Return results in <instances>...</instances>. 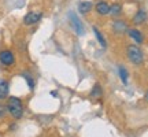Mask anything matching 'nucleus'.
Instances as JSON below:
<instances>
[{"mask_svg":"<svg viewBox=\"0 0 148 137\" xmlns=\"http://www.w3.org/2000/svg\"><path fill=\"white\" fill-rule=\"evenodd\" d=\"M22 77L25 78V81H26L27 86H29V89H30V90L34 89V79H33L32 75H30L29 73H22Z\"/></svg>","mask_w":148,"mask_h":137,"instance_id":"16","label":"nucleus"},{"mask_svg":"<svg viewBox=\"0 0 148 137\" xmlns=\"http://www.w3.org/2000/svg\"><path fill=\"white\" fill-rule=\"evenodd\" d=\"M111 29H112V32L116 33V34H123V33H127V23L123 19H114L112 23H111Z\"/></svg>","mask_w":148,"mask_h":137,"instance_id":"6","label":"nucleus"},{"mask_svg":"<svg viewBox=\"0 0 148 137\" xmlns=\"http://www.w3.org/2000/svg\"><path fill=\"white\" fill-rule=\"evenodd\" d=\"M95 11L97 15L100 16H106L110 14V4L107 3L106 0H101V1H97L95 5Z\"/></svg>","mask_w":148,"mask_h":137,"instance_id":"7","label":"nucleus"},{"mask_svg":"<svg viewBox=\"0 0 148 137\" xmlns=\"http://www.w3.org/2000/svg\"><path fill=\"white\" fill-rule=\"evenodd\" d=\"M0 63L4 67H12L15 64V55L10 49L0 51Z\"/></svg>","mask_w":148,"mask_h":137,"instance_id":"3","label":"nucleus"},{"mask_svg":"<svg viewBox=\"0 0 148 137\" xmlns=\"http://www.w3.org/2000/svg\"><path fill=\"white\" fill-rule=\"evenodd\" d=\"M118 75H119V78H121V81L123 82V84H127V79H129V71L125 68V66H122V64L118 66Z\"/></svg>","mask_w":148,"mask_h":137,"instance_id":"13","label":"nucleus"},{"mask_svg":"<svg viewBox=\"0 0 148 137\" xmlns=\"http://www.w3.org/2000/svg\"><path fill=\"white\" fill-rule=\"evenodd\" d=\"M7 111L11 114L14 119H19L23 115V103L19 97L11 96L7 100Z\"/></svg>","mask_w":148,"mask_h":137,"instance_id":"1","label":"nucleus"},{"mask_svg":"<svg viewBox=\"0 0 148 137\" xmlns=\"http://www.w3.org/2000/svg\"><path fill=\"white\" fill-rule=\"evenodd\" d=\"M93 34H95L96 37V40H97V42L100 44L103 48H106L107 47V41H106V38H104V36L101 34V32L97 29V27H93Z\"/></svg>","mask_w":148,"mask_h":137,"instance_id":"14","label":"nucleus"},{"mask_svg":"<svg viewBox=\"0 0 148 137\" xmlns=\"http://www.w3.org/2000/svg\"><path fill=\"white\" fill-rule=\"evenodd\" d=\"M144 97H145V100L148 101V90H147V92H145V95H144Z\"/></svg>","mask_w":148,"mask_h":137,"instance_id":"18","label":"nucleus"},{"mask_svg":"<svg viewBox=\"0 0 148 137\" xmlns=\"http://www.w3.org/2000/svg\"><path fill=\"white\" fill-rule=\"evenodd\" d=\"M148 19V14H147V11L143 10V8H140V10L133 15L132 18V22L134 23V25H143L144 22Z\"/></svg>","mask_w":148,"mask_h":137,"instance_id":"8","label":"nucleus"},{"mask_svg":"<svg viewBox=\"0 0 148 137\" xmlns=\"http://www.w3.org/2000/svg\"><path fill=\"white\" fill-rule=\"evenodd\" d=\"M126 56L134 66H140L144 63V53L141 48L136 44H129L126 47Z\"/></svg>","mask_w":148,"mask_h":137,"instance_id":"2","label":"nucleus"},{"mask_svg":"<svg viewBox=\"0 0 148 137\" xmlns=\"http://www.w3.org/2000/svg\"><path fill=\"white\" fill-rule=\"evenodd\" d=\"M41 18H42V12L30 11V12H27L26 15L23 16V25H26V26H33V25H36Z\"/></svg>","mask_w":148,"mask_h":137,"instance_id":"5","label":"nucleus"},{"mask_svg":"<svg viewBox=\"0 0 148 137\" xmlns=\"http://www.w3.org/2000/svg\"><path fill=\"white\" fill-rule=\"evenodd\" d=\"M5 112H7V105L0 104V118H3L5 115Z\"/></svg>","mask_w":148,"mask_h":137,"instance_id":"17","label":"nucleus"},{"mask_svg":"<svg viewBox=\"0 0 148 137\" xmlns=\"http://www.w3.org/2000/svg\"><path fill=\"white\" fill-rule=\"evenodd\" d=\"M8 90H10V84H8V81H7V79H0V100L7 99Z\"/></svg>","mask_w":148,"mask_h":137,"instance_id":"10","label":"nucleus"},{"mask_svg":"<svg viewBox=\"0 0 148 137\" xmlns=\"http://www.w3.org/2000/svg\"><path fill=\"white\" fill-rule=\"evenodd\" d=\"M121 14H122V5L119 3H114V4L110 5V14L108 15L114 16V18H118Z\"/></svg>","mask_w":148,"mask_h":137,"instance_id":"12","label":"nucleus"},{"mask_svg":"<svg viewBox=\"0 0 148 137\" xmlns=\"http://www.w3.org/2000/svg\"><path fill=\"white\" fill-rule=\"evenodd\" d=\"M101 95H103V89H101L100 84H95L92 90H90V96L92 97H100Z\"/></svg>","mask_w":148,"mask_h":137,"instance_id":"15","label":"nucleus"},{"mask_svg":"<svg viewBox=\"0 0 148 137\" xmlns=\"http://www.w3.org/2000/svg\"><path fill=\"white\" fill-rule=\"evenodd\" d=\"M127 34H129V37H130L132 40H134V42H137L138 45L144 42L143 33L140 32L138 29H127Z\"/></svg>","mask_w":148,"mask_h":137,"instance_id":"9","label":"nucleus"},{"mask_svg":"<svg viewBox=\"0 0 148 137\" xmlns=\"http://www.w3.org/2000/svg\"><path fill=\"white\" fill-rule=\"evenodd\" d=\"M93 8V4L90 3V1H81L78 4V11L79 14H88V12H90V10Z\"/></svg>","mask_w":148,"mask_h":137,"instance_id":"11","label":"nucleus"},{"mask_svg":"<svg viewBox=\"0 0 148 137\" xmlns=\"http://www.w3.org/2000/svg\"><path fill=\"white\" fill-rule=\"evenodd\" d=\"M69 19H70V25H71V27H73V30L78 36H82L85 32L84 29V25H82V22L79 21V18L75 14H73V12H70L69 14Z\"/></svg>","mask_w":148,"mask_h":137,"instance_id":"4","label":"nucleus"}]
</instances>
